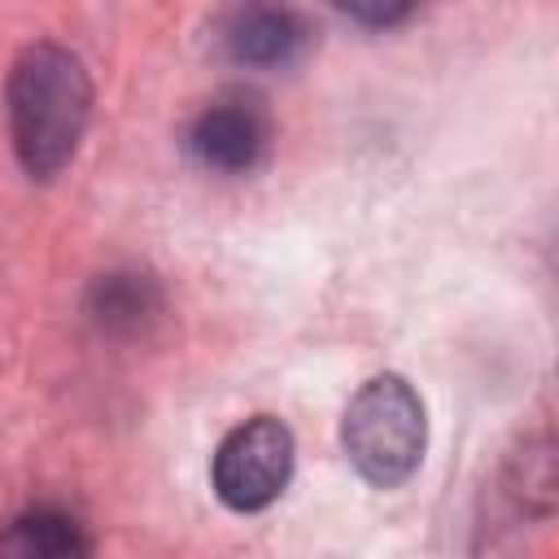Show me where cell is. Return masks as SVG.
Here are the masks:
<instances>
[{"label": "cell", "instance_id": "cell-4", "mask_svg": "<svg viewBox=\"0 0 559 559\" xmlns=\"http://www.w3.org/2000/svg\"><path fill=\"white\" fill-rule=\"evenodd\" d=\"M266 148V118L249 100H214L188 127V153L218 175H245Z\"/></svg>", "mask_w": 559, "mask_h": 559}, {"label": "cell", "instance_id": "cell-5", "mask_svg": "<svg viewBox=\"0 0 559 559\" xmlns=\"http://www.w3.org/2000/svg\"><path fill=\"white\" fill-rule=\"evenodd\" d=\"M223 48L240 66L275 70L306 48V22L280 0H236L223 17Z\"/></svg>", "mask_w": 559, "mask_h": 559}, {"label": "cell", "instance_id": "cell-6", "mask_svg": "<svg viewBox=\"0 0 559 559\" xmlns=\"http://www.w3.org/2000/svg\"><path fill=\"white\" fill-rule=\"evenodd\" d=\"M87 314L109 336H140L162 314V293L140 271H109L92 284Z\"/></svg>", "mask_w": 559, "mask_h": 559}, {"label": "cell", "instance_id": "cell-7", "mask_svg": "<svg viewBox=\"0 0 559 559\" xmlns=\"http://www.w3.org/2000/svg\"><path fill=\"white\" fill-rule=\"evenodd\" d=\"M87 550V537H83V524L66 511H52V507H39V511H26L17 515L4 533H0V555H22V559H61V555H83Z\"/></svg>", "mask_w": 559, "mask_h": 559}, {"label": "cell", "instance_id": "cell-2", "mask_svg": "<svg viewBox=\"0 0 559 559\" xmlns=\"http://www.w3.org/2000/svg\"><path fill=\"white\" fill-rule=\"evenodd\" d=\"M341 441L358 476L376 489H397L419 472L428 445V419L419 393L402 376L367 380L345 406Z\"/></svg>", "mask_w": 559, "mask_h": 559}, {"label": "cell", "instance_id": "cell-3", "mask_svg": "<svg viewBox=\"0 0 559 559\" xmlns=\"http://www.w3.org/2000/svg\"><path fill=\"white\" fill-rule=\"evenodd\" d=\"M210 476H214V493L231 511L271 507L293 476V432L271 415L245 419L218 441Z\"/></svg>", "mask_w": 559, "mask_h": 559}, {"label": "cell", "instance_id": "cell-1", "mask_svg": "<svg viewBox=\"0 0 559 559\" xmlns=\"http://www.w3.org/2000/svg\"><path fill=\"white\" fill-rule=\"evenodd\" d=\"M92 118L83 61L61 44H31L9 74V135L31 179H52L79 153Z\"/></svg>", "mask_w": 559, "mask_h": 559}, {"label": "cell", "instance_id": "cell-8", "mask_svg": "<svg viewBox=\"0 0 559 559\" xmlns=\"http://www.w3.org/2000/svg\"><path fill=\"white\" fill-rule=\"evenodd\" d=\"M415 4L419 0H336V9L362 26H397L402 17L415 13Z\"/></svg>", "mask_w": 559, "mask_h": 559}]
</instances>
